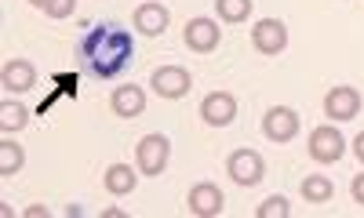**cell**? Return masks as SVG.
I'll use <instances>...</instances> for the list:
<instances>
[{
	"label": "cell",
	"instance_id": "6da1fadb",
	"mask_svg": "<svg viewBox=\"0 0 364 218\" xmlns=\"http://www.w3.org/2000/svg\"><path fill=\"white\" fill-rule=\"evenodd\" d=\"M80 55H84V66L91 77L99 80H113L128 70V62L135 55V40L128 29H120L113 22L87 29V37L80 40Z\"/></svg>",
	"mask_w": 364,
	"mask_h": 218
},
{
	"label": "cell",
	"instance_id": "7a4b0ae2",
	"mask_svg": "<svg viewBox=\"0 0 364 218\" xmlns=\"http://www.w3.org/2000/svg\"><path fill=\"white\" fill-rule=\"evenodd\" d=\"M306 149H310V157L317 164H336V160H343V153H346V138L339 135L336 124H321V128L310 131Z\"/></svg>",
	"mask_w": 364,
	"mask_h": 218
},
{
	"label": "cell",
	"instance_id": "3957f363",
	"mask_svg": "<svg viewBox=\"0 0 364 218\" xmlns=\"http://www.w3.org/2000/svg\"><path fill=\"white\" fill-rule=\"evenodd\" d=\"M168 157H171V142L164 135H146L135 149V160H139V171L157 178L164 168H168Z\"/></svg>",
	"mask_w": 364,
	"mask_h": 218
},
{
	"label": "cell",
	"instance_id": "277c9868",
	"mask_svg": "<svg viewBox=\"0 0 364 218\" xmlns=\"http://www.w3.org/2000/svg\"><path fill=\"white\" fill-rule=\"evenodd\" d=\"M226 175L237 182V185H259L262 182V175H266V164H262V157L255 149H237V153H230V160H226Z\"/></svg>",
	"mask_w": 364,
	"mask_h": 218
},
{
	"label": "cell",
	"instance_id": "5b68a950",
	"mask_svg": "<svg viewBox=\"0 0 364 218\" xmlns=\"http://www.w3.org/2000/svg\"><path fill=\"white\" fill-rule=\"evenodd\" d=\"M262 135H266L269 142H277V146L291 142V138L299 135V113L288 109V106L266 109V116H262Z\"/></svg>",
	"mask_w": 364,
	"mask_h": 218
},
{
	"label": "cell",
	"instance_id": "8992f818",
	"mask_svg": "<svg viewBox=\"0 0 364 218\" xmlns=\"http://www.w3.org/2000/svg\"><path fill=\"white\" fill-rule=\"evenodd\" d=\"M149 87H154L161 99L175 102V99H182L193 87V77H190V70H182V66H161V70H154V77H149Z\"/></svg>",
	"mask_w": 364,
	"mask_h": 218
},
{
	"label": "cell",
	"instance_id": "52a82bcc",
	"mask_svg": "<svg viewBox=\"0 0 364 218\" xmlns=\"http://www.w3.org/2000/svg\"><path fill=\"white\" fill-rule=\"evenodd\" d=\"M252 44L259 55H281L288 48V26L281 18H259L252 29Z\"/></svg>",
	"mask_w": 364,
	"mask_h": 218
},
{
	"label": "cell",
	"instance_id": "ba28073f",
	"mask_svg": "<svg viewBox=\"0 0 364 218\" xmlns=\"http://www.w3.org/2000/svg\"><path fill=\"white\" fill-rule=\"evenodd\" d=\"M233 116H237V99L230 91H211V95H204L200 120L208 128H226V124H233Z\"/></svg>",
	"mask_w": 364,
	"mask_h": 218
},
{
	"label": "cell",
	"instance_id": "9c48e42d",
	"mask_svg": "<svg viewBox=\"0 0 364 218\" xmlns=\"http://www.w3.org/2000/svg\"><path fill=\"white\" fill-rule=\"evenodd\" d=\"M182 37H186V48L190 51L211 55V51L219 48V40H223V29H219V22H211V18H190Z\"/></svg>",
	"mask_w": 364,
	"mask_h": 218
},
{
	"label": "cell",
	"instance_id": "30bf717a",
	"mask_svg": "<svg viewBox=\"0 0 364 218\" xmlns=\"http://www.w3.org/2000/svg\"><path fill=\"white\" fill-rule=\"evenodd\" d=\"M360 113V91L357 87H331L328 95H324V116H331V120H339V124H346V120H353Z\"/></svg>",
	"mask_w": 364,
	"mask_h": 218
},
{
	"label": "cell",
	"instance_id": "8fae6325",
	"mask_svg": "<svg viewBox=\"0 0 364 218\" xmlns=\"http://www.w3.org/2000/svg\"><path fill=\"white\" fill-rule=\"evenodd\" d=\"M223 190L219 185H211V182H197L193 190H190V197H186V207H190V214H197V218H219L223 214Z\"/></svg>",
	"mask_w": 364,
	"mask_h": 218
},
{
	"label": "cell",
	"instance_id": "7c38bea8",
	"mask_svg": "<svg viewBox=\"0 0 364 218\" xmlns=\"http://www.w3.org/2000/svg\"><path fill=\"white\" fill-rule=\"evenodd\" d=\"M0 84H4L8 91H15V95H26V91L37 84L33 62H26V58H8L4 70H0Z\"/></svg>",
	"mask_w": 364,
	"mask_h": 218
},
{
	"label": "cell",
	"instance_id": "4fadbf2b",
	"mask_svg": "<svg viewBox=\"0 0 364 218\" xmlns=\"http://www.w3.org/2000/svg\"><path fill=\"white\" fill-rule=\"evenodd\" d=\"M171 22V11L164 4H154V0H146V4L135 8V29L142 37H161Z\"/></svg>",
	"mask_w": 364,
	"mask_h": 218
},
{
	"label": "cell",
	"instance_id": "5bb4252c",
	"mask_svg": "<svg viewBox=\"0 0 364 218\" xmlns=\"http://www.w3.org/2000/svg\"><path fill=\"white\" fill-rule=\"evenodd\" d=\"M109 109H113L117 116H124V120L142 116V109H146V91H142V87H135V84L113 87V95H109Z\"/></svg>",
	"mask_w": 364,
	"mask_h": 218
},
{
	"label": "cell",
	"instance_id": "9a60e30c",
	"mask_svg": "<svg viewBox=\"0 0 364 218\" xmlns=\"http://www.w3.org/2000/svg\"><path fill=\"white\" fill-rule=\"evenodd\" d=\"M102 185H106V193H113V197H128V193H135L139 175L132 171V164H109V171L102 175Z\"/></svg>",
	"mask_w": 364,
	"mask_h": 218
},
{
	"label": "cell",
	"instance_id": "2e32d148",
	"mask_svg": "<svg viewBox=\"0 0 364 218\" xmlns=\"http://www.w3.org/2000/svg\"><path fill=\"white\" fill-rule=\"evenodd\" d=\"M299 193H302L306 204H328L331 197H336V185H331L328 175H306L302 185H299Z\"/></svg>",
	"mask_w": 364,
	"mask_h": 218
},
{
	"label": "cell",
	"instance_id": "e0dca14e",
	"mask_svg": "<svg viewBox=\"0 0 364 218\" xmlns=\"http://www.w3.org/2000/svg\"><path fill=\"white\" fill-rule=\"evenodd\" d=\"M26 124H29V109L22 102H11V99L0 102V131L11 135V131H22Z\"/></svg>",
	"mask_w": 364,
	"mask_h": 218
},
{
	"label": "cell",
	"instance_id": "ac0fdd59",
	"mask_svg": "<svg viewBox=\"0 0 364 218\" xmlns=\"http://www.w3.org/2000/svg\"><path fill=\"white\" fill-rule=\"evenodd\" d=\"M22 164H26V149L18 142H0V178L18 175Z\"/></svg>",
	"mask_w": 364,
	"mask_h": 218
},
{
	"label": "cell",
	"instance_id": "d6986e66",
	"mask_svg": "<svg viewBox=\"0 0 364 218\" xmlns=\"http://www.w3.org/2000/svg\"><path fill=\"white\" fill-rule=\"evenodd\" d=\"M215 11L223 22H245L252 15V0H215Z\"/></svg>",
	"mask_w": 364,
	"mask_h": 218
},
{
	"label": "cell",
	"instance_id": "ffe728a7",
	"mask_svg": "<svg viewBox=\"0 0 364 218\" xmlns=\"http://www.w3.org/2000/svg\"><path fill=\"white\" fill-rule=\"evenodd\" d=\"M288 214H291V204L284 197H266L255 207V218H288Z\"/></svg>",
	"mask_w": 364,
	"mask_h": 218
},
{
	"label": "cell",
	"instance_id": "44dd1931",
	"mask_svg": "<svg viewBox=\"0 0 364 218\" xmlns=\"http://www.w3.org/2000/svg\"><path fill=\"white\" fill-rule=\"evenodd\" d=\"M51 18H70L77 11V0H48V8H44Z\"/></svg>",
	"mask_w": 364,
	"mask_h": 218
},
{
	"label": "cell",
	"instance_id": "7402d4cb",
	"mask_svg": "<svg viewBox=\"0 0 364 218\" xmlns=\"http://www.w3.org/2000/svg\"><path fill=\"white\" fill-rule=\"evenodd\" d=\"M55 84H58V91H63V95L77 99V73H58Z\"/></svg>",
	"mask_w": 364,
	"mask_h": 218
},
{
	"label": "cell",
	"instance_id": "603a6c76",
	"mask_svg": "<svg viewBox=\"0 0 364 218\" xmlns=\"http://www.w3.org/2000/svg\"><path fill=\"white\" fill-rule=\"evenodd\" d=\"M350 197H353V204L364 207V175H353V182H350Z\"/></svg>",
	"mask_w": 364,
	"mask_h": 218
},
{
	"label": "cell",
	"instance_id": "cb8c5ba5",
	"mask_svg": "<svg viewBox=\"0 0 364 218\" xmlns=\"http://www.w3.org/2000/svg\"><path fill=\"white\" fill-rule=\"evenodd\" d=\"M51 211L48 207H41V204H33V207H26V218H48Z\"/></svg>",
	"mask_w": 364,
	"mask_h": 218
},
{
	"label": "cell",
	"instance_id": "d4e9b609",
	"mask_svg": "<svg viewBox=\"0 0 364 218\" xmlns=\"http://www.w3.org/2000/svg\"><path fill=\"white\" fill-rule=\"evenodd\" d=\"M353 153H357V160L364 164V131H360V135L353 138Z\"/></svg>",
	"mask_w": 364,
	"mask_h": 218
},
{
	"label": "cell",
	"instance_id": "484cf974",
	"mask_svg": "<svg viewBox=\"0 0 364 218\" xmlns=\"http://www.w3.org/2000/svg\"><path fill=\"white\" fill-rule=\"evenodd\" d=\"M29 4H33V8H41V11H44V8H48V0H29Z\"/></svg>",
	"mask_w": 364,
	"mask_h": 218
}]
</instances>
